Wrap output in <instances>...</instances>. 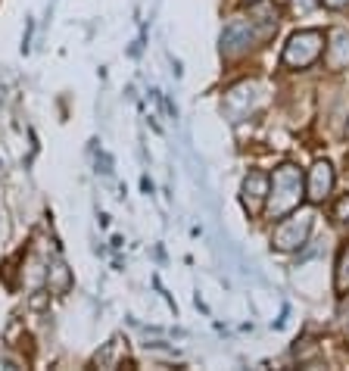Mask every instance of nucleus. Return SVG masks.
<instances>
[{
    "mask_svg": "<svg viewBox=\"0 0 349 371\" xmlns=\"http://www.w3.org/2000/svg\"><path fill=\"white\" fill-rule=\"evenodd\" d=\"M343 137H346V141H349V122H346V128H343Z\"/></svg>",
    "mask_w": 349,
    "mask_h": 371,
    "instance_id": "nucleus-13",
    "label": "nucleus"
},
{
    "mask_svg": "<svg viewBox=\"0 0 349 371\" xmlns=\"http://www.w3.org/2000/svg\"><path fill=\"white\" fill-rule=\"evenodd\" d=\"M334 291L340 293V297H346V293H349V240L343 243L340 256H337V275H334Z\"/></svg>",
    "mask_w": 349,
    "mask_h": 371,
    "instance_id": "nucleus-7",
    "label": "nucleus"
},
{
    "mask_svg": "<svg viewBox=\"0 0 349 371\" xmlns=\"http://www.w3.org/2000/svg\"><path fill=\"white\" fill-rule=\"evenodd\" d=\"M324 44H328V34H324L322 28H300V32H293L290 41L284 44L281 66L293 69V72L312 69L324 56Z\"/></svg>",
    "mask_w": 349,
    "mask_h": 371,
    "instance_id": "nucleus-2",
    "label": "nucleus"
},
{
    "mask_svg": "<svg viewBox=\"0 0 349 371\" xmlns=\"http://www.w3.org/2000/svg\"><path fill=\"white\" fill-rule=\"evenodd\" d=\"M47 284H50V291L54 293H66L69 287H72V271H69L63 262H56L54 269L47 271Z\"/></svg>",
    "mask_w": 349,
    "mask_h": 371,
    "instance_id": "nucleus-8",
    "label": "nucleus"
},
{
    "mask_svg": "<svg viewBox=\"0 0 349 371\" xmlns=\"http://www.w3.org/2000/svg\"><path fill=\"white\" fill-rule=\"evenodd\" d=\"M334 218L337 222H349V194H343L334 206Z\"/></svg>",
    "mask_w": 349,
    "mask_h": 371,
    "instance_id": "nucleus-9",
    "label": "nucleus"
},
{
    "mask_svg": "<svg viewBox=\"0 0 349 371\" xmlns=\"http://www.w3.org/2000/svg\"><path fill=\"white\" fill-rule=\"evenodd\" d=\"M265 200H269V175L249 172L243 181V206L249 210V216H259L265 210Z\"/></svg>",
    "mask_w": 349,
    "mask_h": 371,
    "instance_id": "nucleus-5",
    "label": "nucleus"
},
{
    "mask_svg": "<svg viewBox=\"0 0 349 371\" xmlns=\"http://www.w3.org/2000/svg\"><path fill=\"white\" fill-rule=\"evenodd\" d=\"M334 166H330L328 159H318L315 166L309 169V175H306V196H309V203H324L330 196V190H334Z\"/></svg>",
    "mask_w": 349,
    "mask_h": 371,
    "instance_id": "nucleus-4",
    "label": "nucleus"
},
{
    "mask_svg": "<svg viewBox=\"0 0 349 371\" xmlns=\"http://www.w3.org/2000/svg\"><path fill=\"white\" fill-rule=\"evenodd\" d=\"M38 293H41V297H32V303H28L32 309H44V306L50 303V293H44V291H38Z\"/></svg>",
    "mask_w": 349,
    "mask_h": 371,
    "instance_id": "nucleus-10",
    "label": "nucleus"
},
{
    "mask_svg": "<svg viewBox=\"0 0 349 371\" xmlns=\"http://www.w3.org/2000/svg\"><path fill=\"white\" fill-rule=\"evenodd\" d=\"M253 28H256V22L231 19L228 28H225V34H222V50H225V54H237V50H247L249 41H253Z\"/></svg>",
    "mask_w": 349,
    "mask_h": 371,
    "instance_id": "nucleus-6",
    "label": "nucleus"
},
{
    "mask_svg": "<svg viewBox=\"0 0 349 371\" xmlns=\"http://www.w3.org/2000/svg\"><path fill=\"white\" fill-rule=\"evenodd\" d=\"M322 3H324L328 10H346V7H349V0H322Z\"/></svg>",
    "mask_w": 349,
    "mask_h": 371,
    "instance_id": "nucleus-11",
    "label": "nucleus"
},
{
    "mask_svg": "<svg viewBox=\"0 0 349 371\" xmlns=\"http://www.w3.org/2000/svg\"><path fill=\"white\" fill-rule=\"evenodd\" d=\"M302 200H306V175H302L296 166L284 162V166H278L269 175V200H265V210L262 212H265L271 222H275V218L281 222L284 216L300 210Z\"/></svg>",
    "mask_w": 349,
    "mask_h": 371,
    "instance_id": "nucleus-1",
    "label": "nucleus"
},
{
    "mask_svg": "<svg viewBox=\"0 0 349 371\" xmlns=\"http://www.w3.org/2000/svg\"><path fill=\"white\" fill-rule=\"evenodd\" d=\"M309 231H312V218L296 210L278 222L275 234H271V243H275L278 250H296V247H302V243L309 240Z\"/></svg>",
    "mask_w": 349,
    "mask_h": 371,
    "instance_id": "nucleus-3",
    "label": "nucleus"
},
{
    "mask_svg": "<svg viewBox=\"0 0 349 371\" xmlns=\"http://www.w3.org/2000/svg\"><path fill=\"white\" fill-rule=\"evenodd\" d=\"M243 3H249V7H259L262 0H243Z\"/></svg>",
    "mask_w": 349,
    "mask_h": 371,
    "instance_id": "nucleus-12",
    "label": "nucleus"
}]
</instances>
